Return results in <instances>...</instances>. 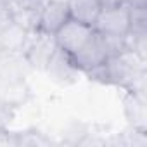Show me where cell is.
<instances>
[{
    "label": "cell",
    "instance_id": "6da1fadb",
    "mask_svg": "<svg viewBox=\"0 0 147 147\" xmlns=\"http://www.w3.org/2000/svg\"><path fill=\"white\" fill-rule=\"evenodd\" d=\"M123 49H126L125 36H107L94 30L87 38V42L71 57L80 71L87 73L94 67L102 66L111 55H116Z\"/></svg>",
    "mask_w": 147,
    "mask_h": 147
},
{
    "label": "cell",
    "instance_id": "7a4b0ae2",
    "mask_svg": "<svg viewBox=\"0 0 147 147\" xmlns=\"http://www.w3.org/2000/svg\"><path fill=\"white\" fill-rule=\"evenodd\" d=\"M131 23V9L125 4L106 7L100 11L94 30L107 36H126Z\"/></svg>",
    "mask_w": 147,
    "mask_h": 147
},
{
    "label": "cell",
    "instance_id": "3957f363",
    "mask_svg": "<svg viewBox=\"0 0 147 147\" xmlns=\"http://www.w3.org/2000/svg\"><path fill=\"white\" fill-rule=\"evenodd\" d=\"M55 49H57V43H55L54 35L43 33L40 30H33L24 47V59L31 67L45 71Z\"/></svg>",
    "mask_w": 147,
    "mask_h": 147
},
{
    "label": "cell",
    "instance_id": "277c9868",
    "mask_svg": "<svg viewBox=\"0 0 147 147\" xmlns=\"http://www.w3.org/2000/svg\"><path fill=\"white\" fill-rule=\"evenodd\" d=\"M92 31H94L92 26L83 24V23H80V21H75V19L69 18V19L55 31L54 38H55V43H57V47H59L61 50H64V52H67L69 55H73V54H75V52L87 42V38L90 36Z\"/></svg>",
    "mask_w": 147,
    "mask_h": 147
},
{
    "label": "cell",
    "instance_id": "5b68a950",
    "mask_svg": "<svg viewBox=\"0 0 147 147\" xmlns=\"http://www.w3.org/2000/svg\"><path fill=\"white\" fill-rule=\"evenodd\" d=\"M69 19L67 2L64 0H45L40 7L38 16V30L49 35H55V31Z\"/></svg>",
    "mask_w": 147,
    "mask_h": 147
},
{
    "label": "cell",
    "instance_id": "8992f818",
    "mask_svg": "<svg viewBox=\"0 0 147 147\" xmlns=\"http://www.w3.org/2000/svg\"><path fill=\"white\" fill-rule=\"evenodd\" d=\"M45 71L57 83H71V82H75L80 69L75 66V61H73V57L67 52H64L57 47L55 52L52 54Z\"/></svg>",
    "mask_w": 147,
    "mask_h": 147
},
{
    "label": "cell",
    "instance_id": "52a82bcc",
    "mask_svg": "<svg viewBox=\"0 0 147 147\" xmlns=\"http://www.w3.org/2000/svg\"><path fill=\"white\" fill-rule=\"evenodd\" d=\"M31 31L11 19L2 30H0V50L5 52V54H21V52H24V47L28 43V38H30Z\"/></svg>",
    "mask_w": 147,
    "mask_h": 147
},
{
    "label": "cell",
    "instance_id": "ba28073f",
    "mask_svg": "<svg viewBox=\"0 0 147 147\" xmlns=\"http://www.w3.org/2000/svg\"><path fill=\"white\" fill-rule=\"evenodd\" d=\"M67 9H69V18L80 21L83 24H88L94 28L102 5L99 0H67Z\"/></svg>",
    "mask_w": 147,
    "mask_h": 147
},
{
    "label": "cell",
    "instance_id": "9c48e42d",
    "mask_svg": "<svg viewBox=\"0 0 147 147\" xmlns=\"http://www.w3.org/2000/svg\"><path fill=\"white\" fill-rule=\"evenodd\" d=\"M125 114L137 131H140V133L145 131V125H147V121H145V100H144L142 94L128 92V95L125 99Z\"/></svg>",
    "mask_w": 147,
    "mask_h": 147
},
{
    "label": "cell",
    "instance_id": "30bf717a",
    "mask_svg": "<svg viewBox=\"0 0 147 147\" xmlns=\"http://www.w3.org/2000/svg\"><path fill=\"white\" fill-rule=\"evenodd\" d=\"M11 19H12V14H11V7L7 4V0H0V30H2Z\"/></svg>",
    "mask_w": 147,
    "mask_h": 147
},
{
    "label": "cell",
    "instance_id": "8fae6325",
    "mask_svg": "<svg viewBox=\"0 0 147 147\" xmlns=\"http://www.w3.org/2000/svg\"><path fill=\"white\" fill-rule=\"evenodd\" d=\"M119 2L128 5L130 9H145L147 0H119Z\"/></svg>",
    "mask_w": 147,
    "mask_h": 147
}]
</instances>
